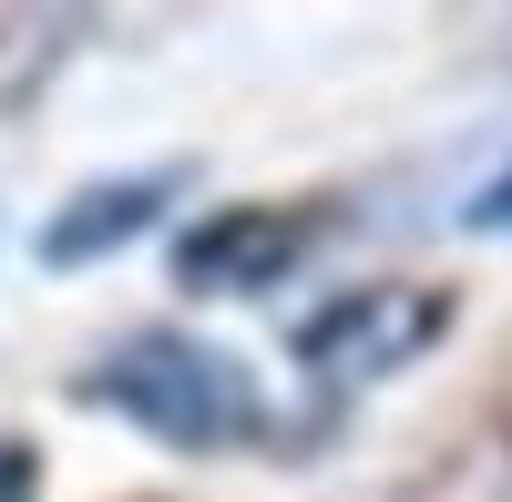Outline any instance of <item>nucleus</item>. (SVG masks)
Returning a JSON list of instances; mask_svg holds the SVG:
<instances>
[{"mask_svg":"<svg viewBox=\"0 0 512 502\" xmlns=\"http://www.w3.org/2000/svg\"><path fill=\"white\" fill-rule=\"evenodd\" d=\"M93 400L123 410L134 431L175 441V451H246L267 441V390H256V369L216 339H185V328H134L103 369H93Z\"/></svg>","mask_w":512,"mask_h":502,"instance_id":"nucleus-1","label":"nucleus"},{"mask_svg":"<svg viewBox=\"0 0 512 502\" xmlns=\"http://www.w3.org/2000/svg\"><path fill=\"white\" fill-rule=\"evenodd\" d=\"M451 328V298L441 287H410V277H379V287H349V298H328L308 328H297V359L318 369L328 390H359V380H390L410 369Z\"/></svg>","mask_w":512,"mask_h":502,"instance_id":"nucleus-2","label":"nucleus"},{"mask_svg":"<svg viewBox=\"0 0 512 502\" xmlns=\"http://www.w3.org/2000/svg\"><path fill=\"white\" fill-rule=\"evenodd\" d=\"M308 216H287V205H216L185 246H175V277L205 287V298H256V287H277L297 257H308Z\"/></svg>","mask_w":512,"mask_h":502,"instance_id":"nucleus-3","label":"nucleus"},{"mask_svg":"<svg viewBox=\"0 0 512 502\" xmlns=\"http://www.w3.org/2000/svg\"><path fill=\"white\" fill-rule=\"evenodd\" d=\"M175 164H154V175H103V185H82L72 205H52V226H41V267H93L113 257V246H134L164 205H175Z\"/></svg>","mask_w":512,"mask_h":502,"instance_id":"nucleus-4","label":"nucleus"},{"mask_svg":"<svg viewBox=\"0 0 512 502\" xmlns=\"http://www.w3.org/2000/svg\"><path fill=\"white\" fill-rule=\"evenodd\" d=\"M472 226H492V236H512V164L482 185V205H472Z\"/></svg>","mask_w":512,"mask_h":502,"instance_id":"nucleus-5","label":"nucleus"},{"mask_svg":"<svg viewBox=\"0 0 512 502\" xmlns=\"http://www.w3.org/2000/svg\"><path fill=\"white\" fill-rule=\"evenodd\" d=\"M0 502H31V451L0 441Z\"/></svg>","mask_w":512,"mask_h":502,"instance_id":"nucleus-6","label":"nucleus"}]
</instances>
